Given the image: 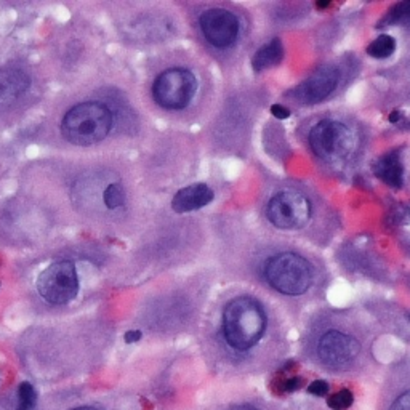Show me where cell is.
I'll list each match as a JSON object with an SVG mask.
<instances>
[{
  "mask_svg": "<svg viewBox=\"0 0 410 410\" xmlns=\"http://www.w3.org/2000/svg\"><path fill=\"white\" fill-rule=\"evenodd\" d=\"M388 119H390V122H392V124H396V122H397V120H399V119H401V113H399V111H392V113L390 114V117H388Z\"/></svg>",
  "mask_w": 410,
  "mask_h": 410,
  "instance_id": "obj_25",
  "label": "cell"
},
{
  "mask_svg": "<svg viewBox=\"0 0 410 410\" xmlns=\"http://www.w3.org/2000/svg\"><path fill=\"white\" fill-rule=\"evenodd\" d=\"M29 76L20 68L0 69V106L11 105L29 89Z\"/></svg>",
  "mask_w": 410,
  "mask_h": 410,
  "instance_id": "obj_12",
  "label": "cell"
},
{
  "mask_svg": "<svg viewBox=\"0 0 410 410\" xmlns=\"http://www.w3.org/2000/svg\"><path fill=\"white\" fill-rule=\"evenodd\" d=\"M309 146L317 158L326 160L346 159L354 149V135L346 124L322 119L309 132Z\"/></svg>",
  "mask_w": 410,
  "mask_h": 410,
  "instance_id": "obj_5",
  "label": "cell"
},
{
  "mask_svg": "<svg viewBox=\"0 0 410 410\" xmlns=\"http://www.w3.org/2000/svg\"><path fill=\"white\" fill-rule=\"evenodd\" d=\"M72 410H96V409H94V407H87V406H84V407H76V409H72Z\"/></svg>",
  "mask_w": 410,
  "mask_h": 410,
  "instance_id": "obj_28",
  "label": "cell"
},
{
  "mask_svg": "<svg viewBox=\"0 0 410 410\" xmlns=\"http://www.w3.org/2000/svg\"><path fill=\"white\" fill-rule=\"evenodd\" d=\"M282 58H284V45H282L281 39L274 37L273 40H269L267 45L258 49L252 60V66L257 72H262L264 69L279 65Z\"/></svg>",
  "mask_w": 410,
  "mask_h": 410,
  "instance_id": "obj_14",
  "label": "cell"
},
{
  "mask_svg": "<svg viewBox=\"0 0 410 410\" xmlns=\"http://www.w3.org/2000/svg\"><path fill=\"white\" fill-rule=\"evenodd\" d=\"M373 175L392 188H401L404 183V164L397 149L383 154L372 165Z\"/></svg>",
  "mask_w": 410,
  "mask_h": 410,
  "instance_id": "obj_13",
  "label": "cell"
},
{
  "mask_svg": "<svg viewBox=\"0 0 410 410\" xmlns=\"http://www.w3.org/2000/svg\"><path fill=\"white\" fill-rule=\"evenodd\" d=\"M39 295L50 305H66L79 293V277L72 262L50 264L37 279Z\"/></svg>",
  "mask_w": 410,
  "mask_h": 410,
  "instance_id": "obj_7",
  "label": "cell"
},
{
  "mask_svg": "<svg viewBox=\"0 0 410 410\" xmlns=\"http://www.w3.org/2000/svg\"><path fill=\"white\" fill-rule=\"evenodd\" d=\"M353 402H354V396L350 390H342V391L335 392V395L328 397V401H327L328 407L333 410H346L353 406Z\"/></svg>",
  "mask_w": 410,
  "mask_h": 410,
  "instance_id": "obj_19",
  "label": "cell"
},
{
  "mask_svg": "<svg viewBox=\"0 0 410 410\" xmlns=\"http://www.w3.org/2000/svg\"><path fill=\"white\" fill-rule=\"evenodd\" d=\"M395 51H396V39L392 36H388V34H382V36H378L367 45V55H371L372 58H377V60L390 58Z\"/></svg>",
  "mask_w": 410,
  "mask_h": 410,
  "instance_id": "obj_15",
  "label": "cell"
},
{
  "mask_svg": "<svg viewBox=\"0 0 410 410\" xmlns=\"http://www.w3.org/2000/svg\"><path fill=\"white\" fill-rule=\"evenodd\" d=\"M328 391H331V385L324 382V380H316V382L309 383V386H308L309 395H314V396H319V397L327 396Z\"/></svg>",
  "mask_w": 410,
  "mask_h": 410,
  "instance_id": "obj_20",
  "label": "cell"
},
{
  "mask_svg": "<svg viewBox=\"0 0 410 410\" xmlns=\"http://www.w3.org/2000/svg\"><path fill=\"white\" fill-rule=\"evenodd\" d=\"M328 5H331V2H319L317 4V8H326Z\"/></svg>",
  "mask_w": 410,
  "mask_h": 410,
  "instance_id": "obj_27",
  "label": "cell"
},
{
  "mask_svg": "<svg viewBox=\"0 0 410 410\" xmlns=\"http://www.w3.org/2000/svg\"><path fill=\"white\" fill-rule=\"evenodd\" d=\"M233 410H255V409L250 407V406H245L244 404V406H238V407H234Z\"/></svg>",
  "mask_w": 410,
  "mask_h": 410,
  "instance_id": "obj_26",
  "label": "cell"
},
{
  "mask_svg": "<svg viewBox=\"0 0 410 410\" xmlns=\"http://www.w3.org/2000/svg\"><path fill=\"white\" fill-rule=\"evenodd\" d=\"M340 80V74L335 68H322L314 72L313 76L303 80L295 90L293 95L298 101L305 105H317V103L327 100L337 89Z\"/></svg>",
  "mask_w": 410,
  "mask_h": 410,
  "instance_id": "obj_10",
  "label": "cell"
},
{
  "mask_svg": "<svg viewBox=\"0 0 410 410\" xmlns=\"http://www.w3.org/2000/svg\"><path fill=\"white\" fill-rule=\"evenodd\" d=\"M361 345L348 333L331 331L324 333L317 343V354L331 367L345 366L359 354Z\"/></svg>",
  "mask_w": 410,
  "mask_h": 410,
  "instance_id": "obj_9",
  "label": "cell"
},
{
  "mask_svg": "<svg viewBox=\"0 0 410 410\" xmlns=\"http://www.w3.org/2000/svg\"><path fill=\"white\" fill-rule=\"evenodd\" d=\"M271 114H273L276 119L284 120V119L290 117V109H287L286 106H282V105H273L271 106Z\"/></svg>",
  "mask_w": 410,
  "mask_h": 410,
  "instance_id": "obj_22",
  "label": "cell"
},
{
  "mask_svg": "<svg viewBox=\"0 0 410 410\" xmlns=\"http://www.w3.org/2000/svg\"><path fill=\"white\" fill-rule=\"evenodd\" d=\"M407 26H409V27H410V21H409V23H407Z\"/></svg>",
  "mask_w": 410,
  "mask_h": 410,
  "instance_id": "obj_29",
  "label": "cell"
},
{
  "mask_svg": "<svg viewBox=\"0 0 410 410\" xmlns=\"http://www.w3.org/2000/svg\"><path fill=\"white\" fill-rule=\"evenodd\" d=\"M313 215L311 200L303 193L286 189L274 194L267 207V217L279 229H302Z\"/></svg>",
  "mask_w": 410,
  "mask_h": 410,
  "instance_id": "obj_6",
  "label": "cell"
},
{
  "mask_svg": "<svg viewBox=\"0 0 410 410\" xmlns=\"http://www.w3.org/2000/svg\"><path fill=\"white\" fill-rule=\"evenodd\" d=\"M198 91V79L184 68H172L160 72L153 84V98L159 106L180 111L189 106Z\"/></svg>",
  "mask_w": 410,
  "mask_h": 410,
  "instance_id": "obj_4",
  "label": "cell"
},
{
  "mask_svg": "<svg viewBox=\"0 0 410 410\" xmlns=\"http://www.w3.org/2000/svg\"><path fill=\"white\" fill-rule=\"evenodd\" d=\"M410 21V0L407 2H399L388 10V13L383 16V20L378 23L377 27H386L391 25H399V23H404L407 25Z\"/></svg>",
  "mask_w": 410,
  "mask_h": 410,
  "instance_id": "obj_16",
  "label": "cell"
},
{
  "mask_svg": "<svg viewBox=\"0 0 410 410\" xmlns=\"http://www.w3.org/2000/svg\"><path fill=\"white\" fill-rule=\"evenodd\" d=\"M267 314L252 297H236L223 311V335L233 350L247 351L262 340Z\"/></svg>",
  "mask_w": 410,
  "mask_h": 410,
  "instance_id": "obj_1",
  "label": "cell"
},
{
  "mask_svg": "<svg viewBox=\"0 0 410 410\" xmlns=\"http://www.w3.org/2000/svg\"><path fill=\"white\" fill-rule=\"evenodd\" d=\"M140 338H141V332L140 331H132V332L125 333V342L127 343H135Z\"/></svg>",
  "mask_w": 410,
  "mask_h": 410,
  "instance_id": "obj_24",
  "label": "cell"
},
{
  "mask_svg": "<svg viewBox=\"0 0 410 410\" xmlns=\"http://www.w3.org/2000/svg\"><path fill=\"white\" fill-rule=\"evenodd\" d=\"M113 127V113L98 101H85L72 106L61 122V134L69 143L90 146L105 140Z\"/></svg>",
  "mask_w": 410,
  "mask_h": 410,
  "instance_id": "obj_2",
  "label": "cell"
},
{
  "mask_svg": "<svg viewBox=\"0 0 410 410\" xmlns=\"http://www.w3.org/2000/svg\"><path fill=\"white\" fill-rule=\"evenodd\" d=\"M215 198L212 189L204 183H196L180 189L172 200V209L177 213H188L204 209Z\"/></svg>",
  "mask_w": 410,
  "mask_h": 410,
  "instance_id": "obj_11",
  "label": "cell"
},
{
  "mask_svg": "<svg viewBox=\"0 0 410 410\" xmlns=\"http://www.w3.org/2000/svg\"><path fill=\"white\" fill-rule=\"evenodd\" d=\"M263 274L274 290L290 297L303 295L313 282V268L308 260L292 252L268 258L263 264Z\"/></svg>",
  "mask_w": 410,
  "mask_h": 410,
  "instance_id": "obj_3",
  "label": "cell"
},
{
  "mask_svg": "<svg viewBox=\"0 0 410 410\" xmlns=\"http://www.w3.org/2000/svg\"><path fill=\"white\" fill-rule=\"evenodd\" d=\"M200 31L217 49H228L239 37L241 23L233 11L224 8H210L204 11L199 18Z\"/></svg>",
  "mask_w": 410,
  "mask_h": 410,
  "instance_id": "obj_8",
  "label": "cell"
},
{
  "mask_svg": "<svg viewBox=\"0 0 410 410\" xmlns=\"http://www.w3.org/2000/svg\"><path fill=\"white\" fill-rule=\"evenodd\" d=\"M302 382H303V380L300 377H293V378L286 380V382H284V391L292 392V391L298 390L300 386H302Z\"/></svg>",
  "mask_w": 410,
  "mask_h": 410,
  "instance_id": "obj_23",
  "label": "cell"
},
{
  "mask_svg": "<svg viewBox=\"0 0 410 410\" xmlns=\"http://www.w3.org/2000/svg\"><path fill=\"white\" fill-rule=\"evenodd\" d=\"M391 410H410V391L404 392L402 396L397 397L395 404L391 406Z\"/></svg>",
  "mask_w": 410,
  "mask_h": 410,
  "instance_id": "obj_21",
  "label": "cell"
},
{
  "mask_svg": "<svg viewBox=\"0 0 410 410\" xmlns=\"http://www.w3.org/2000/svg\"><path fill=\"white\" fill-rule=\"evenodd\" d=\"M37 401V392L31 383H21L18 390V409L16 410H32Z\"/></svg>",
  "mask_w": 410,
  "mask_h": 410,
  "instance_id": "obj_18",
  "label": "cell"
},
{
  "mask_svg": "<svg viewBox=\"0 0 410 410\" xmlns=\"http://www.w3.org/2000/svg\"><path fill=\"white\" fill-rule=\"evenodd\" d=\"M103 199H105V204L108 209H117V207L124 205L125 202V193L124 188L120 186L119 183H113L105 189V194H103Z\"/></svg>",
  "mask_w": 410,
  "mask_h": 410,
  "instance_id": "obj_17",
  "label": "cell"
}]
</instances>
